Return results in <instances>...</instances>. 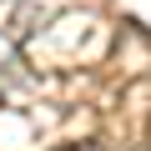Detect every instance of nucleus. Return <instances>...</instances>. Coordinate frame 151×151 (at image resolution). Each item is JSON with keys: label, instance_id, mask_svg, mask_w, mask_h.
Returning <instances> with one entry per match:
<instances>
[{"label": "nucleus", "instance_id": "1", "mask_svg": "<svg viewBox=\"0 0 151 151\" xmlns=\"http://www.w3.org/2000/svg\"><path fill=\"white\" fill-rule=\"evenodd\" d=\"M55 151H101L96 141H70V146H55Z\"/></svg>", "mask_w": 151, "mask_h": 151}]
</instances>
